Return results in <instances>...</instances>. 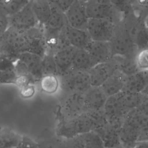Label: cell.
I'll list each match as a JSON object with an SVG mask.
<instances>
[{"mask_svg":"<svg viewBox=\"0 0 148 148\" xmlns=\"http://www.w3.org/2000/svg\"><path fill=\"white\" fill-rule=\"evenodd\" d=\"M64 13L66 23L70 26L82 29H87L88 18L84 3L75 0Z\"/></svg>","mask_w":148,"mask_h":148,"instance_id":"cell-9","label":"cell"},{"mask_svg":"<svg viewBox=\"0 0 148 148\" xmlns=\"http://www.w3.org/2000/svg\"><path fill=\"white\" fill-rule=\"evenodd\" d=\"M134 147V148H148V141H138Z\"/></svg>","mask_w":148,"mask_h":148,"instance_id":"cell-42","label":"cell"},{"mask_svg":"<svg viewBox=\"0 0 148 148\" xmlns=\"http://www.w3.org/2000/svg\"><path fill=\"white\" fill-rule=\"evenodd\" d=\"M126 32L138 50L148 47V29L142 24L131 25Z\"/></svg>","mask_w":148,"mask_h":148,"instance_id":"cell-22","label":"cell"},{"mask_svg":"<svg viewBox=\"0 0 148 148\" xmlns=\"http://www.w3.org/2000/svg\"><path fill=\"white\" fill-rule=\"evenodd\" d=\"M13 65V62L11 61L0 56V71L10 68Z\"/></svg>","mask_w":148,"mask_h":148,"instance_id":"cell-39","label":"cell"},{"mask_svg":"<svg viewBox=\"0 0 148 148\" xmlns=\"http://www.w3.org/2000/svg\"><path fill=\"white\" fill-rule=\"evenodd\" d=\"M23 136L11 129L0 128V148L16 147L21 141Z\"/></svg>","mask_w":148,"mask_h":148,"instance_id":"cell-27","label":"cell"},{"mask_svg":"<svg viewBox=\"0 0 148 148\" xmlns=\"http://www.w3.org/2000/svg\"><path fill=\"white\" fill-rule=\"evenodd\" d=\"M76 49L69 46L54 54L58 76L64 75L72 70L73 58Z\"/></svg>","mask_w":148,"mask_h":148,"instance_id":"cell-17","label":"cell"},{"mask_svg":"<svg viewBox=\"0 0 148 148\" xmlns=\"http://www.w3.org/2000/svg\"><path fill=\"white\" fill-rule=\"evenodd\" d=\"M51 4V14L46 24L42 27L45 30L59 32L62 31L66 24L65 13L56 5Z\"/></svg>","mask_w":148,"mask_h":148,"instance_id":"cell-20","label":"cell"},{"mask_svg":"<svg viewBox=\"0 0 148 148\" xmlns=\"http://www.w3.org/2000/svg\"><path fill=\"white\" fill-rule=\"evenodd\" d=\"M110 2L116 9H123L125 6L127 0H110Z\"/></svg>","mask_w":148,"mask_h":148,"instance_id":"cell-41","label":"cell"},{"mask_svg":"<svg viewBox=\"0 0 148 148\" xmlns=\"http://www.w3.org/2000/svg\"><path fill=\"white\" fill-rule=\"evenodd\" d=\"M31 8L38 25L43 27L51 14V4L47 0H30Z\"/></svg>","mask_w":148,"mask_h":148,"instance_id":"cell-23","label":"cell"},{"mask_svg":"<svg viewBox=\"0 0 148 148\" xmlns=\"http://www.w3.org/2000/svg\"><path fill=\"white\" fill-rule=\"evenodd\" d=\"M25 32L9 27L0 37V56L14 63L20 54L26 52Z\"/></svg>","mask_w":148,"mask_h":148,"instance_id":"cell-2","label":"cell"},{"mask_svg":"<svg viewBox=\"0 0 148 148\" xmlns=\"http://www.w3.org/2000/svg\"><path fill=\"white\" fill-rule=\"evenodd\" d=\"M139 131V128L123 122L119 130L121 145L127 147H134L138 142Z\"/></svg>","mask_w":148,"mask_h":148,"instance_id":"cell-24","label":"cell"},{"mask_svg":"<svg viewBox=\"0 0 148 148\" xmlns=\"http://www.w3.org/2000/svg\"><path fill=\"white\" fill-rule=\"evenodd\" d=\"M117 95L123 107L127 112L138 108L145 97L142 92H131L125 91H121Z\"/></svg>","mask_w":148,"mask_h":148,"instance_id":"cell-25","label":"cell"},{"mask_svg":"<svg viewBox=\"0 0 148 148\" xmlns=\"http://www.w3.org/2000/svg\"><path fill=\"white\" fill-rule=\"evenodd\" d=\"M108 97L101 86H91L84 93L86 110H102Z\"/></svg>","mask_w":148,"mask_h":148,"instance_id":"cell-14","label":"cell"},{"mask_svg":"<svg viewBox=\"0 0 148 148\" xmlns=\"http://www.w3.org/2000/svg\"><path fill=\"white\" fill-rule=\"evenodd\" d=\"M148 83V70H140L128 76L123 91L142 92Z\"/></svg>","mask_w":148,"mask_h":148,"instance_id":"cell-19","label":"cell"},{"mask_svg":"<svg viewBox=\"0 0 148 148\" xmlns=\"http://www.w3.org/2000/svg\"><path fill=\"white\" fill-rule=\"evenodd\" d=\"M79 1H80V2H81L82 3H86L87 2H89L90 1H91V0H78Z\"/></svg>","mask_w":148,"mask_h":148,"instance_id":"cell-45","label":"cell"},{"mask_svg":"<svg viewBox=\"0 0 148 148\" xmlns=\"http://www.w3.org/2000/svg\"><path fill=\"white\" fill-rule=\"evenodd\" d=\"M142 93L146 95V96H148V83L147 84V85L146 86L145 88L143 89V90L142 91Z\"/></svg>","mask_w":148,"mask_h":148,"instance_id":"cell-43","label":"cell"},{"mask_svg":"<svg viewBox=\"0 0 148 148\" xmlns=\"http://www.w3.org/2000/svg\"><path fill=\"white\" fill-rule=\"evenodd\" d=\"M86 30L92 40L109 42L115 31V25L110 20L90 18Z\"/></svg>","mask_w":148,"mask_h":148,"instance_id":"cell-4","label":"cell"},{"mask_svg":"<svg viewBox=\"0 0 148 148\" xmlns=\"http://www.w3.org/2000/svg\"><path fill=\"white\" fill-rule=\"evenodd\" d=\"M60 87L65 93H84L91 86L88 72L71 71L68 73L58 76Z\"/></svg>","mask_w":148,"mask_h":148,"instance_id":"cell-3","label":"cell"},{"mask_svg":"<svg viewBox=\"0 0 148 148\" xmlns=\"http://www.w3.org/2000/svg\"><path fill=\"white\" fill-rule=\"evenodd\" d=\"M135 61L139 70H148V47L138 51Z\"/></svg>","mask_w":148,"mask_h":148,"instance_id":"cell-32","label":"cell"},{"mask_svg":"<svg viewBox=\"0 0 148 148\" xmlns=\"http://www.w3.org/2000/svg\"><path fill=\"white\" fill-rule=\"evenodd\" d=\"M113 57L121 56L134 58L138 51L135 45L130 39L126 30H122L113 36L109 41Z\"/></svg>","mask_w":148,"mask_h":148,"instance_id":"cell-5","label":"cell"},{"mask_svg":"<svg viewBox=\"0 0 148 148\" xmlns=\"http://www.w3.org/2000/svg\"><path fill=\"white\" fill-rule=\"evenodd\" d=\"M64 32L69 45L76 49H86L92 40L87 31L70 26L66 23Z\"/></svg>","mask_w":148,"mask_h":148,"instance_id":"cell-16","label":"cell"},{"mask_svg":"<svg viewBox=\"0 0 148 148\" xmlns=\"http://www.w3.org/2000/svg\"><path fill=\"white\" fill-rule=\"evenodd\" d=\"M50 3L56 5L60 10L65 13L73 4L75 0H47Z\"/></svg>","mask_w":148,"mask_h":148,"instance_id":"cell-36","label":"cell"},{"mask_svg":"<svg viewBox=\"0 0 148 148\" xmlns=\"http://www.w3.org/2000/svg\"><path fill=\"white\" fill-rule=\"evenodd\" d=\"M9 27V16L0 5V37Z\"/></svg>","mask_w":148,"mask_h":148,"instance_id":"cell-34","label":"cell"},{"mask_svg":"<svg viewBox=\"0 0 148 148\" xmlns=\"http://www.w3.org/2000/svg\"><path fill=\"white\" fill-rule=\"evenodd\" d=\"M146 1L148 2V0H146Z\"/></svg>","mask_w":148,"mask_h":148,"instance_id":"cell-48","label":"cell"},{"mask_svg":"<svg viewBox=\"0 0 148 148\" xmlns=\"http://www.w3.org/2000/svg\"><path fill=\"white\" fill-rule=\"evenodd\" d=\"M138 141H148V119L139 129L138 138Z\"/></svg>","mask_w":148,"mask_h":148,"instance_id":"cell-37","label":"cell"},{"mask_svg":"<svg viewBox=\"0 0 148 148\" xmlns=\"http://www.w3.org/2000/svg\"><path fill=\"white\" fill-rule=\"evenodd\" d=\"M97 1H98L99 2H103V3H108L110 2V0H95Z\"/></svg>","mask_w":148,"mask_h":148,"instance_id":"cell-44","label":"cell"},{"mask_svg":"<svg viewBox=\"0 0 148 148\" xmlns=\"http://www.w3.org/2000/svg\"><path fill=\"white\" fill-rule=\"evenodd\" d=\"M42 59V57L28 52L20 54L17 59L24 65L34 84L39 83L43 76L41 68Z\"/></svg>","mask_w":148,"mask_h":148,"instance_id":"cell-12","label":"cell"},{"mask_svg":"<svg viewBox=\"0 0 148 148\" xmlns=\"http://www.w3.org/2000/svg\"><path fill=\"white\" fill-rule=\"evenodd\" d=\"M20 89L21 95L24 98H29L32 97L35 92V89L32 84H29Z\"/></svg>","mask_w":148,"mask_h":148,"instance_id":"cell-38","label":"cell"},{"mask_svg":"<svg viewBox=\"0 0 148 148\" xmlns=\"http://www.w3.org/2000/svg\"><path fill=\"white\" fill-rule=\"evenodd\" d=\"M30 0H0V5L10 16L24 8L29 2Z\"/></svg>","mask_w":148,"mask_h":148,"instance_id":"cell-29","label":"cell"},{"mask_svg":"<svg viewBox=\"0 0 148 148\" xmlns=\"http://www.w3.org/2000/svg\"><path fill=\"white\" fill-rule=\"evenodd\" d=\"M118 148H134V147H127V146H124L121 145Z\"/></svg>","mask_w":148,"mask_h":148,"instance_id":"cell-46","label":"cell"},{"mask_svg":"<svg viewBox=\"0 0 148 148\" xmlns=\"http://www.w3.org/2000/svg\"><path fill=\"white\" fill-rule=\"evenodd\" d=\"M84 49L90 53L97 64L109 61L113 57L109 42L92 40Z\"/></svg>","mask_w":148,"mask_h":148,"instance_id":"cell-15","label":"cell"},{"mask_svg":"<svg viewBox=\"0 0 148 148\" xmlns=\"http://www.w3.org/2000/svg\"><path fill=\"white\" fill-rule=\"evenodd\" d=\"M103 110L107 121L119 128L128 112L123 107L117 94L108 97Z\"/></svg>","mask_w":148,"mask_h":148,"instance_id":"cell-7","label":"cell"},{"mask_svg":"<svg viewBox=\"0 0 148 148\" xmlns=\"http://www.w3.org/2000/svg\"><path fill=\"white\" fill-rule=\"evenodd\" d=\"M42 90L47 94H54L60 87L59 77L57 75L43 76L39 82Z\"/></svg>","mask_w":148,"mask_h":148,"instance_id":"cell-28","label":"cell"},{"mask_svg":"<svg viewBox=\"0 0 148 148\" xmlns=\"http://www.w3.org/2000/svg\"><path fill=\"white\" fill-rule=\"evenodd\" d=\"M120 128L106 121L94 131L99 136L106 148H118L121 145L119 138Z\"/></svg>","mask_w":148,"mask_h":148,"instance_id":"cell-13","label":"cell"},{"mask_svg":"<svg viewBox=\"0 0 148 148\" xmlns=\"http://www.w3.org/2000/svg\"><path fill=\"white\" fill-rule=\"evenodd\" d=\"M116 69V63L112 58L109 61L97 64L88 71L91 86H101Z\"/></svg>","mask_w":148,"mask_h":148,"instance_id":"cell-10","label":"cell"},{"mask_svg":"<svg viewBox=\"0 0 148 148\" xmlns=\"http://www.w3.org/2000/svg\"><path fill=\"white\" fill-rule=\"evenodd\" d=\"M147 29H148V23H147Z\"/></svg>","mask_w":148,"mask_h":148,"instance_id":"cell-47","label":"cell"},{"mask_svg":"<svg viewBox=\"0 0 148 148\" xmlns=\"http://www.w3.org/2000/svg\"><path fill=\"white\" fill-rule=\"evenodd\" d=\"M127 76L116 69L101 86L108 97L116 95L123 91Z\"/></svg>","mask_w":148,"mask_h":148,"instance_id":"cell-18","label":"cell"},{"mask_svg":"<svg viewBox=\"0 0 148 148\" xmlns=\"http://www.w3.org/2000/svg\"><path fill=\"white\" fill-rule=\"evenodd\" d=\"M62 120L72 119L86 111L84 93L72 92L66 94L61 106Z\"/></svg>","mask_w":148,"mask_h":148,"instance_id":"cell-6","label":"cell"},{"mask_svg":"<svg viewBox=\"0 0 148 148\" xmlns=\"http://www.w3.org/2000/svg\"><path fill=\"white\" fill-rule=\"evenodd\" d=\"M43 76L54 75L57 76V69L54 54L46 53L42 57L41 64Z\"/></svg>","mask_w":148,"mask_h":148,"instance_id":"cell-30","label":"cell"},{"mask_svg":"<svg viewBox=\"0 0 148 148\" xmlns=\"http://www.w3.org/2000/svg\"><path fill=\"white\" fill-rule=\"evenodd\" d=\"M103 110H86L70 120H62L58 127V134L66 138H72L94 131L106 122Z\"/></svg>","mask_w":148,"mask_h":148,"instance_id":"cell-1","label":"cell"},{"mask_svg":"<svg viewBox=\"0 0 148 148\" xmlns=\"http://www.w3.org/2000/svg\"><path fill=\"white\" fill-rule=\"evenodd\" d=\"M38 25L29 2L18 12L9 16V27L19 31H27Z\"/></svg>","mask_w":148,"mask_h":148,"instance_id":"cell-8","label":"cell"},{"mask_svg":"<svg viewBox=\"0 0 148 148\" xmlns=\"http://www.w3.org/2000/svg\"><path fill=\"white\" fill-rule=\"evenodd\" d=\"M17 75L14 68L0 71V84H14Z\"/></svg>","mask_w":148,"mask_h":148,"instance_id":"cell-33","label":"cell"},{"mask_svg":"<svg viewBox=\"0 0 148 148\" xmlns=\"http://www.w3.org/2000/svg\"><path fill=\"white\" fill-rule=\"evenodd\" d=\"M85 8L88 18H105L114 21L116 9L110 2L103 3L91 0L85 3Z\"/></svg>","mask_w":148,"mask_h":148,"instance_id":"cell-11","label":"cell"},{"mask_svg":"<svg viewBox=\"0 0 148 148\" xmlns=\"http://www.w3.org/2000/svg\"><path fill=\"white\" fill-rule=\"evenodd\" d=\"M13 148H40V147L38 143L30 138L23 136L20 143Z\"/></svg>","mask_w":148,"mask_h":148,"instance_id":"cell-35","label":"cell"},{"mask_svg":"<svg viewBox=\"0 0 148 148\" xmlns=\"http://www.w3.org/2000/svg\"><path fill=\"white\" fill-rule=\"evenodd\" d=\"M97 64L86 49H76L73 58L72 70L88 72Z\"/></svg>","mask_w":148,"mask_h":148,"instance_id":"cell-21","label":"cell"},{"mask_svg":"<svg viewBox=\"0 0 148 148\" xmlns=\"http://www.w3.org/2000/svg\"><path fill=\"white\" fill-rule=\"evenodd\" d=\"M138 108L148 118V96L145 95L143 101Z\"/></svg>","mask_w":148,"mask_h":148,"instance_id":"cell-40","label":"cell"},{"mask_svg":"<svg viewBox=\"0 0 148 148\" xmlns=\"http://www.w3.org/2000/svg\"><path fill=\"white\" fill-rule=\"evenodd\" d=\"M112 59L116 63L117 69L127 76L140 71L136 65L135 57L113 56Z\"/></svg>","mask_w":148,"mask_h":148,"instance_id":"cell-26","label":"cell"},{"mask_svg":"<svg viewBox=\"0 0 148 148\" xmlns=\"http://www.w3.org/2000/svg\"><path fill=\"white\" fill-rule=\"evenodd\" d=\"M85 148H106L99 136L94 131L82 135Z\"/></svg>","mask_w":148,"mask_h":148,"instance_id":"cell-31","label":"cell"}]
</instances>
